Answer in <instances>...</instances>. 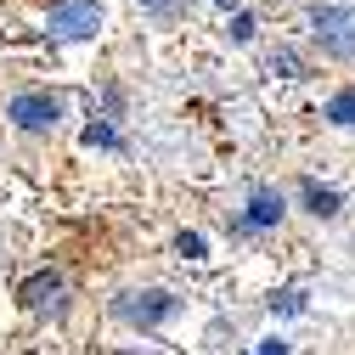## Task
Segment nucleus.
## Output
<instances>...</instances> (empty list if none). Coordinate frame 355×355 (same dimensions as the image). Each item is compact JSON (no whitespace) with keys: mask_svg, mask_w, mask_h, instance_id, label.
Masks as SVG:
<instances>
[{"mask_svg":"<svg viewBox=\"0 0 355 355\" xmlns=\"http://www.w3.org/2000/svg\"><path fill=\"white\" fill-rule=\"evenodd\" d=\"M310 34H316L322 57H333V62H355V6H338V0H327V6H310Z\"/></svg>","mask_w":355,"mask_h":355,"instance_id":"obj_1","label":"nucleus"},{"mask_svg":"<svg viewBox=\"0 0 355 355\" xmlns=\"http://www.w3.org/2000/svg\"><path fill=\"white\" fill-rule=\"evenodd\" d=\"M113 316L130 327H164L169 316H181V293L169 288H141V293H119L113 299Z\"/></svg>","mask_w":355,"mask_h":355,"instance_id":"obj_2","label":"nucleus"},{"mask_svg":"<svg viewBox=\"0 0 355 355\" xmlns=\"http://www.w3.org/2000/svg\"><path fill=\"white\" fill-rule=\"evenodd\" d=\"M62 96H51V91H17L12 102H6V119L23 130V136H46V130H57L62 124Z\"/></svg>","mask_w":355,"mask_h":355,"instance_id":"obj_3","label":"nucleus"},{"mask_svg":"<svg viewBox=\"0 0 355 355\" xmlns=\"http://www.w3.org/2000/svg\"><path fill=\"white\" fill-rule=\"evenodd\" d=\"M102 0H57L51 6V17H46V28H51V40H96L102 34Z\"/></svg>","mask_w":355,"mask_h":355,"instance_id":"obj_4","label":"nucleus"},{"mask_svg":"<svg viewBox=\"0 0 355 355\" xmlns=\"http://www.w3.org/2000/svg\"><path fill=\"white\" fill-rule=\"evenodd\" d=\"M282 214H288V198H282V192H271V187H254L248 209L232 220V232H237V237H259V232L282 226Z\"/></svg>","mask_w":355,"mask_h":355,"instance_id":"obj_5","label":"nucleus"},{"mask_svg":"<svg viewBox=\"0 0 355 355\" xmlns=\"http://www.w3.org/2000/svg\"><path fill=\"white\" fill-rule=\"evenodd\" d=\"M17 299H23L28 310H57V304H62V277H57V271H40V277H28V282L17 288Z\"/></svg>","mask_w":355,"mask_h":355,"instance_id":"obj_6","label":"nucleus"},{"mask_svg":"<svg viewBox=\"0 0 355 355\" xmlns=\"http://www.w3.org/2000/svg\"><path fill=\"white\" fill-rule=\"evenodd\" d=\"M299 198H304V209L316 214V220H333V214L344 209V198H338L333 187H316V181H304V187H299Z\"/></svg>","mask_w":355,"mask_h":355,"instance_id":"obj_7","label":"nucleus"},{"mask_svg":"<svg viewBox=\"0 0 355 355\" xmlns=\"http://www.w3.org/2000/svg\"><path fill=\"white\" fill-rule=\"evenodd\" d=\"M85 147H102V153H119L124 141H119V130H113V119H91V124H85Z\"/></svg>","mask_w":355,"mask_h":355,"instance_id":"obj_8","label":"nucleus"},{"mask_svg":"<svg viewBox=\"0 0 355 355\" xmlns=\"http://www.w3.org/2000/svg\"><path fill=\"white\" fill-rule=\"evenodd\" d=\"M265 68H271L277 79H304V62H299V51H293V46H277L271 57H265Z\"/></svg>","mask_w":355,"mask_h":355,"instance_id":"obj_9","label":"nucleus"},{"mask_svg":"<svg viewBox=\"0 0 355 355\" xmlns=\"http://www.w3.org/2000/svg\"><path fill=\"white\" fill-rule=\"evenodd\" d=\"M327 119H333L338 130H355V91H338V96L327 102Z\"/></svg>","mask_w":355,"mask_h":355,"instance_id":"obj_10","label":"nucleus"},{"mask_svg":"<svg viewBox=\"0 0 355 355\" xmlns=\"http://www.w3.org/2000/svg\"><path fill=\"white\" fill-rule=\"evenodd\" d=\"M271 310H277V316H304V288H282L271 299Z\"/></svg>","mask_w":355,"mask_h":355,"instance_id":"obj_11","label":"nucleus"},{"mask_svg":"<svg viewBox=\"0 0 355 355\" xmlns=\"http://www.w3.org/2000/svg\"><path fill=\"white\" fill-rule=\"evenodd\" d=\"M175 254H181V259H203V254H209L203 232H181V237H175Z\"/></svg>","mask_w":355,"mask_h":355,"instance_id":"obj_12","label":"nucleus"},{"mask_svg":"<svg viewBox=\"0 0 355 355\" xmlns=\"http://www.w3.org/2000/svg\"><path fill=\"white\" fill-rule=\"evenodd\" d=\"M254 28H259V23H254V12H243V6H237V12H232V28H226V34L237 40V46H248V40H254Z\"/></svg>","mask_w":355,"mask_h":355,"instance_id":"obj_13","label":"nucleus"},{"mask_svg":"<svg viewBox=\"0 0 355 355\" xmlns=\"http://www.w3.org/2000/svg\"><path fill=\"white\" fill-rule=\"evenodd\" d=\"M141 12H153V17H181L187 12V0H136Z\"/></svg>","mask_w":355,"mask_h":355,"instance_id":"obj_14","label":"nucleus"},{"mask_svg":"<svg viewBox=\"0 0 355 355\" xmlns=\"http://www.w3.org/2000/svg\"><path fill=\"white\" fill-rule=\"evenodd\" d=\"M254 355H288V344H282V338H265V344H259Z\"/></svg>","mask_w":355,"mask_h":355,"instance_id":"obj_15","label":"nucleus"},{"mask_svg":"<svg viewBox=\"0 0 355 355\" xmlns=\"http://www.w3.org/2000/svg\"><path fill=\"white\" fill-rule=\"evenodd\" d=\"M214 6H220V12H237V6H243V0H214Z\"/></svg>","mask_w":355,"mask_h":355,"instance_id":"obj_16","label":"nucleus"}]
</instances>
